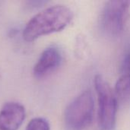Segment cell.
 I'll use <instances>...</instances> for the list:
<instances>
[{
    "instance_id": "6",
    "label": "cell",
    "mask_w": 130,
    "mask_h": 130,
    "mask_svg": "<svg viewBox=\"0 0 130 130\" xmlns=\"http://www.w3.org/2000/svg\"><path fill=\"white\" fill-rule=\"evenodd\" d=\"M24 119L25 109L21 104L7 103L0 111V130H18Z\"/></svg>"
},
{
    "instance_id": "1",
    "label": "cell",
    "mask_w": 130,
    "mask_h": 130,
    "mask_svg": "<svg viewBox=\"0 0 130 130\" xmlns=\"http://www.w3.org/2000/svg\"><path fill=\"white\" fill-rule=\"evenodd\" d=\"M73 18L72 11L63 5H56L45 8L34 15L26 24L23 37L27 42L64 30Z\"/></svg>"
},
{
    "instance_id": "5",
    "label": "cell",
    "mask_w": 130,
    "mask_h": 130,
    "mask_svg": "<svg viewBox=\"0 0 130 130\" xmlns=\"http://www.w3.org/2000/svg\"><path fill=\"white\" fill-rule=\"evenodd\" d=\"M62 59L61 52L57 47L50 46L46 48L34 67V76L37 78L46 77L60 66Z\"/></svg>"
},
{
    "instance_id": "8",
    "label": "cell",
    "mask_w": 130,
    "mask_h": 130,
    "mask_svg": "<svg viewBox=\"0 0 130 130\" xmlns=\"http://www.w3.org/2000/svg\"><path fill=\"white\" fill-rule=\"evenodd\" d=\"M26 130H50L48 121L43 118H34L27 124Z\"/></svg>"
},
{
    "instance_id": "9",
    "label": "cell",
    "mask_w": 130,
    "mask_h": 130,
    "mask_svg": "<svg viewBox=\"0 0 130 130\" xmlns=\"http://www.w3.org/2000/svg\"><path fill=\"white\" fill-rule=\"evenodd\" d=\"M123 69H124L125 72H130V51L125 59Z\"/></svg>"
},
{
    "instance_id": "7",
    "label": "cell",
    "mask_w": 130,
    "mask_h": 130,
    "mask_svg": "<svg viewBox=\"0 0 130 130\" xmlns=\"http://www.w3.org/2000/svg\"><path fill=\"white\" fill-rule=\"evenodd\" d=\"M114 91L117 99L121 101L130 100V72H125L117 82Z\"/></svg>"
},
{
    "instance_id": "3",
    "label": "cell",
    "mask_w": 130,
    "mask_h": 130,
    "mask_svg": "<svg viewBox=\"0 0 130 130\" xmlns=\"http://www.w3.org/2000/svg\"><path fill=\"white\" fill-rule=\"evenodd\" d=\"M94 103L91 90H86L76 97L65 112V124L68 130H83L92 122Z\"/></svg>"
},
{
    "instance_id": "2",
    "label": "cell",
    "mask_w": 130,
    "mask_h": 130,
    "mask_svg": "<svg viewBox=\"0 0 130 130\" xmlns=\"http://www.w3.org/2000/svg\"><path fill=\"white\" fill-rule=\"evenodd\" d=\"M94 88L99 104L100 126L103 130H112L116 125L118 107V99L115 91L101 75L94 77Z\"/></svg>"
},
{
    "instance_id": "4",
    "label": "cell",
    "mask_w": 130,
    "mask_h": 130,
    "mask_svg": "<svg viewBox=\"0 0 130 130\" xmlns=\"http://www.w3.org/2000/svg\"><path fill=\"white\" fill-rule=\"evenodd\" d=\"M130 8V1H109L102 9L100 25L103 32L110 37L120 35L125 27Z\"/></svg>"
}]
</instances>
